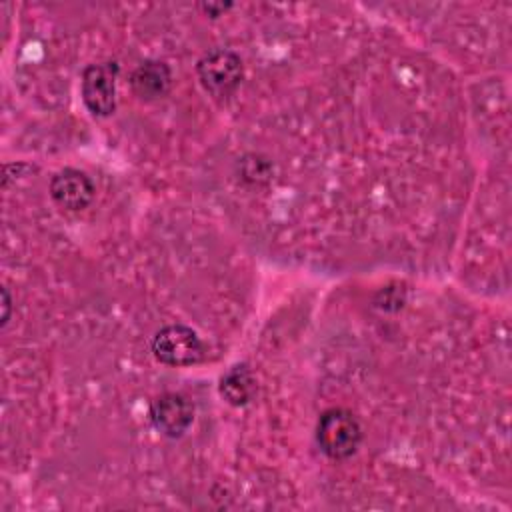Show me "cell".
<instances>
[{
    "label": "cell",
    "mask_w": 512,
    "mask_h": 512,
    "mask_svg": "<svg viewBox=\"0 0 512 512\" xmlns=\"http://www.w3.org/2000/svg\"><path fill=\"white\" fill-rule=\"evenodd\" d=\"M316 440L320 450L328 458L344 460L358 450L362 440V428L350 410L330 408L318 418Z\"/></svg>",
    "instance_id": "6da1fadb"
},
{
    "label": "cell",
    "mask_w": 512,
    "mask_h": 512,
    "mask_svg": "<svg viewBox=\"0 0 512 512\" xmlns=\"http://www.w3.org/2000/svg\"><path fill=\"white\" fill-rule=\"evenodd\" d=\"M202 88L218 100L230 98L242 82V60L236 52L226 48H214L206 52L196 66Z\"/></svg>",
    "instance_id": "7a4b0ae2"
},
{
    "label": "cell",
    "mask_w": 512,
    "mask_h": 512,
    "mask_svg": "<svg viewBox=\"0 0 512 512\" xmlns=\"http://www.w3.org/2000/svg\"><path fill=\"white\" fill-rule=\"evenodd\" d=\"M202 342L198 334L182 324H172L156 332L152 352L166 366H192L202 358Z\"/></svg>",
    "instance_id": "3957f363"
},
{
    "label": "cell",
    "mask_w": 512,
    "mask_h": 512,
    "mask_svg": "<svg viewBox=\"0 0 512 512\" xmlns=\"http://www.w3.org/2000/svg\"><path fill=\"white\" fill-rule=\"evenodd\" d=\"M118 64H90L82 72V100L96 116H108L116 108Z\"/></svg>",
    "instance_id": "277c9868"
},
{
    "label": "cell",
    "mask_w": 512,
    "mask_h": 512,
    "mask_svg": "<svg viewBox=\"0 0 512 512\" xmlns=\"http://www.w3.org/2000/svg\"><path fill=\"white\" fill-rule=\"evenodd\" d=\"M150 420L154 428L164 436L178 438L190 428L194 420V408L186 396L176 392H166L152 402Z\"/></svg>",
    "instance_id": "5b68a950"
},
{
    "label": "cell",
    "mask_w": 512,
    "mask_h": 512,
    "mask_svg": "<svg viewBox=\"0 0 512 512\" xmlns=\"http://www.w3.org/2000/svg\"><path fill=\"white\" fill-rule=\"evenodd\" d=\"M50 196L64 210H82L94 198L92 180L76 168H64L50 180Z\"/></svg>",
    "instance_id": "8992f818"
},
{
    "label": "cell",
    "mask_w": 512,
    "mask_h": 512,
    "mask_svg": "<svg viewBox=\"0 0 512 512\" xmlns=\"http://www.w3.org/2000/svg\"><path fill=\"white\" fill-rule=\"evenodd\" d=\"M170 82H172L170 68L160 60L142 62L130 76V86L134 94L146 102L164 96L170 88Z\"/></svg>",
    "instance_id": "52a82bcc"
},
{
    "label": "cell",
    "mask_w": 512,
    "mask_h": 512,
    "mask_svg": "<svg viewBox=\"0 0 512 512\" xmlns=\"http://www.w3.org/2000/svg\"><path fill=\"white\" fill-rule=\"evenodd\" d=\"M256 378L246 364L232 366L220 378V396L232 406H244L256 396Z\"/></svg>",
    "instance_id": "ba28073f"
},
{
    "label": "cell",
    "mask_w": 512,
    "mask_h": 512,
    "mask_svg": "<svg viewBox=\"0 0 512 512\" xmlns=\"http://www.w3.org/2000/svg\"><path fill=\"white\" fill-rule=\"evenodd\" d=\"M200 8L210 16H218L220 12H226L230 8V4H200Z\"/></svg>",
    "instance_id": "9c48e42d"
},
{
    "label": "cell",
    "mask_w": 512,
    "mask_h": 512,
    "mask_svg": "<svg viewBox=\"0 0 512 512\" xmlns=\"http://www.w3.org/2000/svg\"><path fill=\"white\" fill-rule=\"evenodd\" d=\"M2 304H4V316H2V326H4L8 322V310H10V300L6 290H2Z\"/></svg>",
    "instance_id": "30bf717a"
}]
</instances>
